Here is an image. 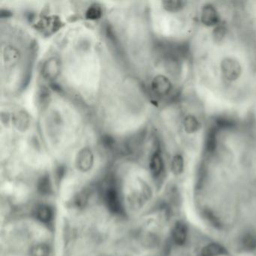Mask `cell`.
<instances>
[{"mask_svg":"<svg viewBox=\"0 0 256 256\" xmlns=\"http://www.w3.org/2000/svg\"><path fill=\"white\" fill-rule=\"evenodd\" d=\"M60 72V65L56 58H50L42 67V74L46 80H54Z\"/></svg>","mask_w":256,"mask_h":256,"instance_id":"cell-5","label":"cell"},{"mask_svg":"<svg viewBox=\"0 0 256 256\" xmlns=\"http://www.w3.org/2000/svg\"><path fill=\"white\" fill-rule=\"evenodd\" d=\"M240 247L244 251L250 252L256 248V234L246 233L240 240Z\"/></svg>","mask_w":256,"mask_h":256,"instance_id":"cell-11","label":"cell"},{"mask_svg":"<svg viewBox=\"0 0 256 256\" xmlns=\"http://www.w3.org/2000/svg\"><path fill=\"white\" fill-rule=\"evenodd\" d=\"M94 162V154L91 150L86 148L79 151L76 158V166L80 172H89L92 168Z\"/></svg>","mask_w":256,"mask_h":256,"instance_id":"cell-4","label":"cell"},{"mask_svg":"<svg viewBox=\"0 0 256 256\" xmlns=\"http://www.w3.org/2000/svg\"><path fill=\"white\" fill-rule=\"evenodd\" d=\"M50 247L46 244H38L30 250V256H50Z\"/></svg>","mask_w":256,"mask_h":256,"instance_id":"cell-15","label":"cell"},{"mask_svg":"<svg viewBox=\"0 0 256 256\" xmlns=\"http://www.w3.org/2000/svg\"><path fill=\"white\" fill-rule=\"evenodd\" d=\"M102 142L103 146L108 148H112L114 144V140L113 138L110 137V136H108V134L102 138Z\"/></svg>","mask_w":256,"mask_h":256,"instance_id":"cell-21","label":"cell"},{"mask_svg":"<svg viewBox=\"0 0 256 256\" xmlns=\"http://www.w3.org/2000/svg\"><path fill=\"white\" fill-rule=\"evenodd\" d=\"M204 215L205 218H206L212 226H215V227H220V221H218V218H217L215 216L212 215V212H210L209 211L206 210V212H204Z\"/></svg>","mask_w":256,"mask_h":256,"instance_id":"cell-20","label":"cell"},{"mask_svg":"<svg viewBox=\"0 0 256 256\" xmlns=\"http://www.w3.org/2000/svg\"></svg>","mask_w":256,"mask_h":256,"instance_id":"cell-22","label":"cell"},{"mask_svg":"<svg viewBox=\"0 0 256 256\" xmlns=\"http://www.w3.org/2000/svg\"><path fill=\"white\" fill-rule=\"evenodd\" d=\"M172 238L176 245L182 246L185 244L187 238V226L185 223L182 222L176 223L172 230Z\"/></svg>","mask_w":256,"mask_h":256,"instance_id":"cell-8","label":"cell"},{"mask_svg":"<svg viewBox=\"0 0 256 256\" xmlns=\"http://www.w3.org/2000/svg\"><path fill=\"white\" fill-rule=\"evenodd\" d=\"M102 16L101 7L97 5H92L88 8L86 12V18L90 20H98Z\"/></svg>","mask_w":256,"mask_h":256,"instance_id":"cell-16","label":"cell"},{"mask_svg":"<svg viewBox=\"0 0 256 256\" xmlns=\"http://www.w3.org/2000/svg\"><path fill=\"white\" fill-rule=\"evenodd\" d=\"M185 167V160L182 154L178 152L174 155L170 162V169L174 174L180 175L184 172Z\"/></svg>","mask_w":256,"mask_h":256,"instance_id":"cell-12","label":"cell"},{"mask_svg":"<svg viewBox=\"0 0 256 256\" xmlns=\"http://www.w3.org/2000/svg\"><path fill=\"white\" fill-rule=\"evenodd\" d=\"M150 170L152 176L155 178L160 176L164 170V160L160 150H157L151 156L150 161Z\"/></svg>","mask_w":256,"mask_h":256,"instance_id":"cell-7","label":"cell"},{"mask_svg":"<svg viewBox=\"0 0 256 256\" xmlns=\"http://www.w3.org/2000/svg\"><path fill=\"white\" fill-rule=\"evenodd\" d=\"M151 89L152 92L161 98L174 96L176 94L174 90V85L170 78L166 74H157L151 82Z\"/></svg>","mask_w":256,"mask_h":256,"instance_id":"cell-3","label":"cell"},{"mask_svg":"<svg viewBox=\"0 0 256 256\" xmlns=\"http://www.w3.org/2000/svg\"><path fill=\"white\" fill-rule=\"evenodd\" d=\"M104 200L106 204L112 212L114 214H120L122 210L120 200L118 192L115 190L114 187L109 186L106 188L104 193Z\"/></svg>","mask_w":256,"mask_h":256,"instance_id":"cell-6","label":"cell"},{"mask_svg":"<svg viewBox=\"0 0 256 256\" xmlns=\"http://www.w3.org/2000/svg\"><path fill=\"white\" fill-rule=\"evenodd\" d=\"M226 252V248L218 244H210L202 250V256H220Z\"/></svg>","mask_w":256,"mask_h":256,"instance_id":"cell-14","label":"cell"},{"mask_svg":"<svg viewBox=\"0 0 256 256\" xmlns=\"http://www.w3.org/2000/svg\"><path fill=\"white\" fill-rule=\"evenodd\" d=\"M196 22L204 29L211 30L227 20L223 6L218 2H204L198 6Z\"/></svg>","mask_w":256,"mask_h":256,"instance_id":"cell-2","label":"cell"},{"mask_svg":"<svg viewBox=\"0 0 256 256\" xmlns=\"http://www.w3.org/2000/svg\"><path fill=\"white\" fill-rule=\"evenodd\" d=\"M4 62L6 65L12 66L16 65L20 59V54L16 48L7 46L4 52Z\"/></svg>","mask_w":256,"mask_h":256,"instance_id":"cell-10","label":"cell"},{"mask_svg":"<svg viewBox=\"0 0 256 256\" xmlns=\"http://www.w3.org/2000/svg\"><path fill=\"white\" fill-rule=\"evenodd\" d=\"M36 218L43 223H48L54 217L53 210L48 205L40 204L35 210Z\"/></svg>","mask_w":256,"mask_h":256,"instance_id":"cell-9","label":"cell"},{"mask_svg":"<svg viewBox=\"0 0 256 256\" xmlns=\"http://www.w3.org/2000/svg\"><path fill=\"white\" fill-rule=\"evenodd\" d=\"M38 188L42 194H48L52 190V184L47 176H42L38 181Z\"/></svg>","mask_w":256,"mask_h":256,"instance_id":"cell-18","label":"cell"},{"mask_svg":"<svg viewBox=\"0 0 256 256\" xmlns=\"http://www.w3.org/2000/svg\"><path fill=\"white\" fill-rule=\"evenodd\" d=\"M37 103L40 108H44L50 102V94L46 88H42L40 90L38 94H37Z\"/></svg>","mask_w":256,"mask_h":256,"instance_id":"cell-17","label":"cell"},{"mask_svg":"<svg viewBox=\"0 0 256 256\" xmlns=\"http://www.w3.org/2000/svg\"><path fill=\"white\" fill-rule=\"evenodd\" d=\"M13 122H14V126L18 130H20V131H25L29 127V116L26 112L22 110V112H18L14 115V118H13Z\"/></svg>","mask_w":256,"mask_h":256,"instance_id":"cell-13","label":"cell"},{"mask_svg":"<svg viewBox=\"0 0 256 256\" xmlns=\"http://www.w3.org/2000/svg\"><path fill=\"white\" fill-rule=\"evenodd\" d=\"M186 109L180 110V131L184 134L186 142H200L199 137L202 136V132H204V127L205 121L203 112L199 110L196 103L192 104L186 101Z\"/></svg>","mask_w":256,"mask_h":256,"instance_id":"cell-1","label":"cell"},{"mask_svg":"<svg viewBox=\"0 0 256 256\" xmlns=\"http://www.w3.org/2000/svg\"><path fill=\"white\" fill-rule=\"evenodd\" d=\"M89 192L86 190H84V191L80 192L78 193L76 198V204L77 205L79 208H83L88 203V200H89Z\"/></svg>","mask_w":256,"mask_h":256,"instance_id":"cell-19","label":"cell"}]
</instances>
